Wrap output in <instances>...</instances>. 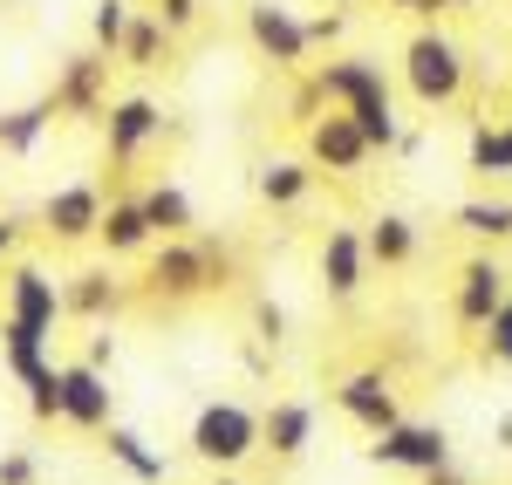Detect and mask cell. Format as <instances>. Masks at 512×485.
I'll use <instances>...</instances> for the list:
<instances>
[{
	"label": "cell",
	"instance_id": "cell-19",
	"mask_svg": "<svg viewBox=\"0 0 512 485\" xmlns=\"http://www.w3.org/2000/svg\"><path fill=\"white\" fill-rule=\"evenodd\" d=\"M96 240H103V253H110V260L151 253V246H158V233H151V219H144V199H110V205H103Z\"/></svg>",
	"mask_w": 512,
	"mask_h": 485
},
{
	"label": "cell",
	"instance_id": "cell-35",
	"mask_svg": "<svg viewBox=\"0 0 512 485\" xmlns=\"http://www.w3.org/2000/svg\"><path fill=\"white\" fill-rule=\"evenodd\" d=\"M82 363H96V369H110V363H117V335H110L103 322H96V335H89V356H82Z\"/></svg>",
	"mask_w": 512,
	"mask_h": 485
},
{
	"label": "cell",
	"instance_id": "cell-5",
	"mask_svg": "<svg viewBox=\"0 0 512 485\" xmlns=\"http://www.w3.org/2000/svg\"><path fill=\"white\" fill-rule=\"evenodd\" d=\"M192 458L212 465V472H239L253 451H260V410L239 404V397H212V404L192 417Z\"/></svg>",
	"mask_w": 512,
	"mask_h": 485
},
{
	"label": "cell",
	"instance_id": "cell-4",
	"mask_svg": "<svg viewBox=\"0 0 512 485\" xmlns=\"http://www.w3.org/2000/svg\"><path fill=\"white\" fill-rule=\"evenodd\" d=\"M0 363L7 376L21 383V397H28V417L35 424H55L62 417V390H55V356H48V335L28 322H14V315H0Z\"/></svg>",
	"mask_w": 512,
	"mask_h": 485
},
{
	"label": "cell",
	"instance_id": "cell-42",
	"mask_svg": "<svg viewBox=\"0 0 512 485\" xmlns=\"http://www.w3.org/2000/svg\"><path fill=\"white\" fill-rule=\"evenodd\" d=\"M335 7H349V0H335Z\"/></svg>",
	"mask_w": 512,
	"mask_h": 485
},
{
	"label": "cell",
	"instance_id": "cell-10",
	"mask_svg": "<svg viewBox=\"0 0 512 485\" xmlns=\"http://www.w3.org/2000/svg\"><path fill=\"white\" fill-rule=\"evenodd\" d=\"M0 294H7V315H14V322L55 335V322H62V281H55L41 260H21V253H14V260H7Z\"/></svg>",
	"mask_w": 512,
	"mask_h": 485
},
{
	"label": "cell",
	"instance_id": "cell-2",
	"mask_svg": "<svg viewBox=\"0 0 512 485\" xmlns=\"http://www.w3.org/2000/svg\"><path fill=\"white\" fill-rule=\"evenodd\" d=\"M226 281H233L226 246L198 240V233H185V240H158L151 267H144V287H151L158 301H198V294H212V287H226Z\"/></svg>",
	"mask_w": 512,
	"mask_h": 485
},
{
	"label": "cell",
	"instance_id": "cell-37",
	"mask_svg": "<svg viewBox=\"0 0 512 485\" xmlns=\"http://www.w3.org/2000/svg\"><path fill=\"white\" fill-rule=\"evenodd\" d=\"M451 7H458V0H417V7H410V14H417V21H444V14H451Z\"/></svg>",
	"mask_w": 512,
	"mask_h": 485
},
{
	"label": "cell",
	"instance_id": "cell-1",
	"mask_svg": "<svg viewBox=\"0 0 512 485\" xmlns=\"http://www.w3.org/2000/svg\"><path fill=\"white\" fill-rule=\"evenodd\" d=\"M315 82H321V96H328V110H349L355 130L369 137V151L390 158L403 123H396V96H390V82H383V69L362 62V55H335V62L315 69Z\"/></svg>",
	"mask_w": 512,
	"mask_h": 485
},
{
	"label": "cell",
	"instance_id": "cell-32",
	"mask_svg": "<svg viewBox=\"0 0 512 485\" xmlns=\"http://www.w3.org/2000/svg\"><path fill=\"white\" fill-rule=\"evenodd\" d=\"M321 110H328L321 82H315V76H301V82H294V103H287V117H294V123H315Z\"/></svg>",
	"mask_w": 512,
	"mask_h": 485
},
{
	"label": "cell",
	"instance_id": "cell-28",
	"mask_svg": "<svg viewBox=\"0 0 512 485\" xmlns=\"http://www.w3.org/2000/svg\"><path fill=\"white\" fill-rule=\"evenodd\" d=\"M130 0H96V14H89V48H103V55H117L123 35H130Z\"/></svg>",
	"mask_w": 512,
	"mask_h": 485
},
{
	"label": "cell",
	"instance_id": "cell-33",
	"mask_svg": "<svg viewBox=\"0 0 512 485\" xmlns=\"http://www.w3.org/2000/svg\"><path fill=\"white\" fill-rule=\"evenodd\" d=\"M151 14H158V21L171 28V35H185V28H198V0H158Z\"/></svg>",
	"mask_w": 512,
	"mask_h": 485
},
{
	"label": "cell",
	"instance_id": "cell-3",
	"mask_svg": "<svg viewBox=\"0 0 512 485\" xmlns=\"http://www.w3.org/2000/svg\"><path fill=\"white\" fill-rule=\"evenodd\" d=\"M403 89L424 103V110H451L465 96V48L444 35L437 21H424L410 48H403Z\"/></svg>",
	"mask_w": 512,
	"mask_h": 485
},
{
	"label": "cell",
	"instance_id": "cell-15",
	"mask_svg": "<svg viewBox=\"0 0 512 485\" xmlns=\"http://www.w3.org/2000/svg\"><path fill=\"white\" fill-rule=\"evenodd\" d=\"M315 274L328 287V301H355L362 294V281H369V246H362L355 226H328V240L315 253Z\"/></svg>",
	"mask_w": 512,
	"mask_h": 485
},
{
	"label": "cell",
	"instance_id": "cell-22",
	"mask_svg": "<svg viewBox=\"0 0 512 485\" xmlns=\"http://www.w3.org/2000/svg\"><path fill=\"white\" fill-rule=\"evenodd\" d=\"M315 164L308 158H274L260 164V178H253V192H260V205H274V212H287V205H301L308 192H315Z\"/></svg>",
	"mask_w": 512,
	"mask_h": 485
},
{
	"label": "cell",
	"instance_id": "cell-31",
	"mask_svg": "<svg viewBox=\"0 0 512 485\" xmlns=\"http://www.w3.org/2000/svg\"><path fill=\"white\" fill-rule=\"evenodd\" d=\"M35 479H41V458H35V451H21V445L0 451V485H35Z\"/></svg>",
	"mask_w": 512,
	"mask_h": 485
},
{
	"label": "cell",
	"instance_id": "cell-14",
	"mask_svg": "<svg viewBox=\"0 0 512 485\" xmlns=\"http://www.w3.org/2000/svg\"><path fill=\"white\" fill-rule=\"evenodd\" d=\"M369 158H376V151H369V137L355 130L349 110H328V117L308 123V164H315V171H328V178H355Z\"/></svg>",
	"mask_w": 512,
	"mask_h": 485
},
{
	"label": "cell",
	"instance_id": "cell-41",
	"mask_svg": "<svg viewBox=\"0 0 512 485\" xmlns=\"http://www.w3.org/2000/svg\"><path fill=\"white\" fill-rule=\"evenodd\" d=\"M390 7H403V14H410V7H417V0H390Z\"/></svg>",
	"mask_w": 512,
	"mask_h": 485
},
{
	"label": "cell",
	"instance_id": "cell-38",
	"mask_svg": "<svg viewBox=\"0 0 512 485\" xmlns=\"http://www.w3.org/2000/svg\"><path fill=\"white\" fill-rule=\"evenodd\" d=\"M499 445H506V451H512V417H499Z\"/></svg>",
	"mask_w": 512,
	"mask_h": 485
},
{
	"label": "cell",
	"instance_id": "cell-20",
	"mask_svg": "<svg viewBox=\"0 0 512 485\" xmlns=\"http://www.w3.org/2000/svg\"><path fill=\"white\" fill-rule=\"evenodd\" d=\"M117 308H123V287L110 267H89V274H76L62 287V315H76V322H110Z\"/></svg>",
	"mask_w": 512,
	"mask_h": 485
},
{
	"label": "cell",
	"instance_id": "cell-43",
	"mask_svg": "<svg viewBox=\"0 0 512 485\" xmlns=\"http://www.w3.org/2000/svg\"><path fill=\"white\" fill-rule=\"evenodd\" d=\"M458 7H472V0H458Z\"/></svg>",
	"mask_w": 512,
	"mask_h": 485
},
{
	"label": "cell",
	"instance_id": "cell-30",
	"mask_svg": "<svg viewBox=\"0 0 512 485\" xmlns=\"http://www.w3.org/2000/svg\"><path fill=\"white\" fill-rule=\"evenodd\" d=\"M253 342H267V349L287 342V308L280 301H253Z\"/></svg>",
	"mask_w": 512,
	"mask_h": 485
},
{
	"label": "cell",
	"instance_id": "cell-23",
	"mask_svg": "<svg viewBox=\"0 0 512 485\" xmlns=\"http://www.w3.org/2000/svg\"><path fill=\"white\" fill-rule=\"evenodd\" d=\"M362 246H369V267H410L417 260V226L403 212H383V219H369Z\"/></svg>",
	"mask_w": 512,
	"mask_h": 485
},
{
	"label": "cell",
	"instance_id": "cell-36",
	"mask_svg": "<svg viewBox=\"0 0 512 485\" xmlns=\"http://www.w3.org/2000/svg\"><path fill=\"white\" fill-rule=\"evenodd\" d=\"M21 233H28V219H14V212H0V267L21 253Z\"/></svg>",
	"mask_w": 512,
	"mask_h": 485
},
{
	"label": "cell",
	"instance_id": "cell-6",
	"mask_svg": "<svg viewBox=\"0 0 512 485\" xmlns=\"http://www.w3.org/2000/svg\"><path fill=\"white\" fill-rule=\"evenodd\" d=\"M369 465L417 472V479L451 472V431H444V424H410V417H396L390 431H376V438H369Z\"/></svg>",
	"mask_w": 512,
	"mask_h": 485
},
{
	"label": "cell",
	"instance_id": "cell-13",
	"mask_svg": "<svg viewBox=\"0 0 512 485\" xmlns=\"http://www.w3.org/2000/svg\"><path fill=\"white\" fill-rule=\"evenodd\" d=\"M335 410L349 417L355 431H390L396 417H403V404H396V383H390V369H355V376H342L335 383Z\"/></svg>",
	"mask_w": 512,
	"mask_h": 485
},
{
	"label": "cell",
	"instance_id": "cell-24",
	"mask_svg": "<svg viewBox=\"0 0 512 485\" xmlns=\"http://www.w3.org/2000/svg\"><path fill=\"white\" fill-rule=\"evenodd\" d=\"M48 123H55V103H48V96H41V103L0 110V151H7V158H28L41 137H48Z\"/></svg>",
	"mask_w": 512,
	"mask_h": 485
},
{
	"label": "cell",
	"instance_id": "cell-16",
	"mask_svg": "<svg viewBox=\"0 0 512 485\" xmlns=\"http://www.w3.org/2000/svg\"><path fill=\"white\" fill-rule=\"evenodd\" d=\"M506 267L492 260V253H478V260H465L458 267V294H451V315L465 328H485L492 315H499V301H506Z\"/></svg>",
	"mask_w": 512,
	"mask_h": 485
},
{
	"label": "cell",
	"instance_id": "cell-11",
	"mask_svg": "<svg viewBox=\"0 0 512 485\" xmlns=\"http://www.w3.org/2000/svg\"><path fill=\"white\" fill-rule=\"evenodd\" d=\"M55 390H62V424H76V431H103V424H117V390H110V369L96 363H62L55 369Z\"/></svg>",
	"mask_w": 512,
	"mask_h": 485
},
{
	"label": "cell",
	"instance_id": "cell-18",
	"mask_svg": "<svg viewBox=\"0 0 512 485\" xmlns=\"http://www.w3.org/2000/svg\"><path fill=\"white\" fill-rule=\"evenodd\" d=\"M103 451H110V465H117L123 479H137V485H164L171 479V458H164L144 431H130V424H103Z\"/></svg>",
	"mask_w": 512,
	"mask_h": 485
},
{
	"label": "cell",
	"instance_id": "cell-40",
	"mask_svg": "<svg viewBox=\"0 0 512 485\" xmlns=\"http://www.w3.org/2000/svg\"><path fill=\"white\" fill-rule=\"evenodd\" d=\"M212 485H239V472H219V479H212Z\"/></svg>",
	"mask_w": 512,
	"mask_h": 485
},
{
	"label": "cell",
	"instance_id": "cell-8",
	"mask_svg": "<svg viewBox=\"0 0 512 485\" xmlns=\"http://www.w3.org/2000/svg\"><path fill=\"white\" fill-rule=\"evenodd\" d=\"M110 69H117V55L76 48V55L55 69V89H48L55 117H103V103H110Z\"/></svg>",
	"mask_w": 512,
	"mask_h": 485
},
{
	"label": "cell",
	"instance_id": "cell-26",
	"mask_svg": "<svg viewBox=\"0 0 512 485\" xmlns=\"http://www.w3.org/2000/svg\"><path fill=\"white\" fill-rule=\"evenodd\" d=\"M164 55H171V28L158 14H130V35H123L117 62L123 69H164Z\"/></svg>",
	"mask_w": 512,
	"mask_h": 485
},
{
	"label": "cell",
	"instance_id": "cell-7",
	"mask_svg": "<svg viewBox=\"0 0 512 485\" xmlns=\"http://www.w3.org/2000/svg\"><path fill=\"white\" fill-rule=\"evenodd\" d=\"M158 137H164V103H151V96H110L103 103V151L117 171H130Z\"/></svg>",
	"mask_w": 512,
	"mask_h": 485
},
{
	"label": "cell",
	"instance_id": "cell-25",
	"mask_svg": "<svg viewBox=\"0 0 512 485\" xmlns=\"http://www.w3.org/2000/svg\"><path fill=\"white\" fill-rule=\"evenodd\" d=\"M465 171H472V178H512V117L478 123L472 144H465Z\"/></svg>",
	"mask_w": 512,
	"mask_h": 485
},
{
	"label": "cell",
	"instance_id": "cell-12",
	"mask_svg": "<svg viewBox=\"0 0 512 485\" xmlns=\"http://www.w3.org/2000/svg\"><path fill=\"white\" fill-rule=\"evenodd\" d=\"M96 226H103V192H96L89 178H76V185H55V192L41 199V233H48L55 246L96 240Z\"/></svg>",
	"mask_w": 512,
	"mask_h": 485
},
{
	"label": "cell",
	"instance_id": "cell-39",
	"mask_svg": "<svg viewBox=\"0 0 512 485\" xmlns=\"http://www.w3.org/2000/svg\"><path fill=\"white\" fill-rule=\"evenodd\" d=\"M431 485H472V479H451V472H431Z\"/></svg>",
	"mask_w": 512,
	"mask_h": 485
},
{
	"label": "cell",
	"instance_id": "cell-34",
	"mask_svg": "<svg viewBox=\"0 0 512 485\" xmlns=\"http://www.w3.org/2000/svg\"><path fill=\"white\" fill-rule=\"evenodd\" d=\"M349 35V21H342V14H335V7H328V14H315V21H308V48H335V41Z\"/></svg>",
	"mask_w": 512,
	"mask_h": 485
},
{
	"label": "cell",
	"instance_id": "cell-21",
	"mask_svg": "<svg viewBox=\"0 0 512 485\" xmlns=\"http://www.w3.org/2000/svg\"><path fill=\"white\" fill-rule=\"evenodd\" d=\"M137 199H144V219H151L158 240H185V233H198V212H192V192H185V185L158 178V185L137 192Z\"/></svg>",
	"mask_w": 512,
	"mask_h": 485
},
{
	"label": "cell",
	"instance_id": "cell-9",
	"mask_svg": "<svg viewBox=\"0 0 512 485\" xmlns=\"http://www.w3.org/2000/svg\"><path fill=\"white\" fill-rule=\"evenodd\" d=\"M246 41H253L260 62H274L280 76H294L308 62V21L294 7H280V0H253L246 7Z\"/></svg>",
	"mask_w": 512,
	"mask_h": 485
},
{
	"label": "cell",
	"instance_id": "cell-27",
	"mask_svg": "<svg viewBox=\"0 0 512 485\" xmlns=\"http://www.w3.org/2000/svg\"><path fill=\"white\" fill-rule=\"evenodd\" d=\"M458 233H472V240H512V199H465L458 205Z\"/></svg>",
	"mask_w": 512,
	"mask_h": 485
},
{
	"label": "cell",
	"instance_id": "cell-17",
	"mask_svg": "<svg viewBox=\"0 0 512 485\" xmlns=\"http://www.w3.org/2000/svg\"><path fill=\"white\" fill-rule=\"evenodd\" d=\"M308 445H315V404L287 397V404L260 410V451H267V458L294 465V458H308Z\"/></svg>",
	"mask_w": 512,
	"mask_h": 485
},
{
	"label": "cell",
	"instance_id": "cell-29",
	"mask_svg": "<svg viewBox=\"0 0 512 485\" xmlns=\"http://www.w3.org/2000/svg\"><path fill=\"white\" fill-rule=\"evenodd\" d=\"M485 356H492V363H506V369H512V294H506V301H499V315L485 322Z\"/></svg>",
	"mask_w": 512,
	"mask_h": 485
}]
</instances>
